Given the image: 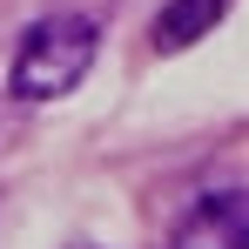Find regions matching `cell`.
I'll return each mask as SVG.
<instances>
[{"label":"cell","instance_id":"7a4b0ae2","mask_svg":"<svg viewBox=\"0 0 249 249\" xmlns=\"http://www.w3.org/2000/svg\"><path fill=\"white\" fill-rule=\"evenodd\" d=\"M175 249H249V189H209L175 222Z\"/></svg>","mask_w":249,"mask_h":249},{"label":"cell","instance_id":"6da1fadb","mask_svg":"<svg viewBox=\"0 0 249 249\" xmlns=\"http://www.w3.org/2000/svg\"><path fill=\"white\" fill-rule=\"evenodd\" d=\"M94 54H101V27L88 14H54L41 27H27V41L14 54V94L20 101H61L81 88Z\"/></svg>","mask_w":249,"mask_h":249},{"label":"cell","instance_id":"277c9868","mask_svg":"<svg viewBox=\"0 0 249 249\" xmlns=\"http://www.w3.org/2000/svg\"><path fill=\"white\" fill-rule=\"evenodd\" d=\"M74 249H101V243H74Z\"/></svg>","mask_w":249,"mask_h":249},{"label":"cell","instance_id":"3957f363","mask_svg":"<svg viewBox=\"0 0 249 249\" xmlns=\"http://www.w3.org/2000/svg\"><path fill=\"white\" fill-rule=\"evenodd\" d=\"M222 14H229V0H168L162 14H155V47L162 54H182V47L202 41Z\"/></svg>","mask_w":249,"mask_h":249}]
</instances>
